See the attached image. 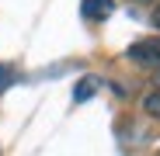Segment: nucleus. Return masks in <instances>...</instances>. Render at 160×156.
Returning a JSON list of instances; mask_svg holds the SVG:
<instances>
[{
    "mask_svg": "<svg viewBox=\"0 0 160 156\" xmlns=\"http://www.w3.org/2000/svg\"><path fill=\"white\" fill-rule=\"evenodd\" d=\"M94 87H98V83H94V76H87V83L80 87V90H73V101H87V97L94 94Z\"/></svg>",
    "mask_w": 160,
    "mask_h": 156,
    "instance_id": "obj_4",
    "label": "nucleus"
},
{
    "mask_svg": "<svg viewBox=\"0 0 160 156\" xmlns=\"http://www.w3.org/2000/svg\"><path fill=\"white\" fill-rule=\"evenodd\" d=\"M4 76H7V66H0V87H4L7 80H4Z\"/></svg>",
    "mask_w": 160,
    "mask_h": 156,
    "instance_id": "obj_7",
    "label": "nucleus"
},
{
    "mask_svg": "<svg viewBox=\"0 0 160 156\" xmlns=\"http://www.w3.org/2000/svg\"><path fill=\"white\" fill-rule=\"evenodd\" d=\"M125 59L136 66H157L160 63V38H139L125 49Z\"/></svg>",
    "mask_w": 160,
    "mask_h": 156,
    "instance_id": "obj_1",
    "label": "nucleus"
},
{
    "mask_svg": "<svg viewBox=\"0 0 160 156\" xmlns=\"http://www.w3.org/2000/svg\"><path fill=\"white\" fill-rule=\"evenodd\" d=\"M112 11H115V0H80V17H84L87 24L108 21Z\"/></svg>",
    "mask_w": 160,
    "mask_h": 156,
    "instance_id": "obj_2",
    "label": "nucleus"
},
{
    "mask_svg": "<svg viewBox=\"0 0 160 156\" xmlns=\"http://www.w3.org/2000/svg\"><path fill=\"white\" fill-rule=\"evenodd\" d=\"M143 111L150 118H160V87H153V90L143 94Z\"/></svg>",
    "mask_w": 160,
    "mask_h": 156,
    "instance_id": "obj_3",
    "label": "nucleus"
},
{
    "mask_svg": "<svg viewBox=\"0 0 160 156\" xmlns=\"http://www.w3.org/2000/svg\"><path fill=\"white\" fill-rule=\"evenodd\" d=\"M150 24H153V31H157V38H160V0H157L153 11H150Z\"/></svg>",
    "mask_w": 160,
    "mask_h": 156,
    "instance_id": "obj_5",
    "label": "nucleus"
},
{
    "mask_svg": "<svg viewBox=\"0 0 160 156\" xmlns=\"http://www.w3.org/2000/svg\"><path fill=\"white\" fill-rule=\"evenodd\" d=\"M157 156H160V153H157Z\"/></svg>",
    "mask_w": 160,
    "mask_h": 156,
    "instance_id": "obj_9",
    "label": "nucleus"
},
{
    "mask_svg": "<svg viewBox=\"0 0 160 156\" xmlns=\"http://www.w3.org/2000/svg\"><path fill=\"white\" fill-rule=\"evenodd\" d=\"M136 4H157V0H136Z\"/></svg>",
    "mask_w": 160,
    "mask_h": 156,
    "instance_id": "obj_8",
    "label": "nucleus"
},
{
    "mask_svg": "<svg viewBox=\"0 0 160 156\" xmlns=\"http://www.w3.org/2000/svg\"><path fill=\"white\" fill-rule=\"evenodd\" d=\"M153 87H160V63L153 66Z\"/></svg>",
    "mask_w": 160,
    "mask_h": 156,
    "instance_id": "obj_6",
    "label": "nucleus"
}]
</instances>
